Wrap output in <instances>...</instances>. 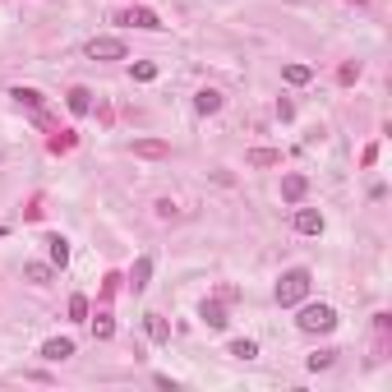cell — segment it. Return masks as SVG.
Here are the masks:
<instances>
[{"mask_svg":"<svg viewBox=\"0 0 392 392\" xmlns=\"http://www.w3.org/2000/svg\"><path fill=\"white\" fill-rule=\"evenodd\" d=\"M309 287H314V272L309 268H287L282 272V282H277V305H282V309L300 305L305 296H309Z\"/></svg>","mask_w":392,"mask_h":392,"instance_id":"cell-1","label":"cell"},{"mask_svg":"<svg viewBox=\"0 0 392 392\" xmlns=\"http://www.w3.org/2000/svg\"><path fill=\"white\" fill-rule=\"evenodd\" d=\"M296 328L309 332V337H318V332H332V328H337V309H332V305H305L300 318H296Z\"/></svg>","mask_w":392,"mask_h":392,"instance_id":"cell-2","label":"cell"},{"mask_svg":"<svg viewBox=\"0 0 392 392\" xmlns=\"http://www.w3.org/2000/svg\"><path fill=\"white\" fill-rule=\"evenodd\" d=\"M130 51H125L121 37H92L88 42V61H125Z\"/></svg>","mask_w":392,"mask_h":392,"instance_id":"cell-3","label":"cell"},{"mask_svg":"<svg viewBox=\"0 0 392 392\" xmlns=\"http://www.w3.org/2000/svg\"><path fill=\"white\" fill-rule=\"evenodd\" d=\"M70 355H74V342H70V337H51V342L42 347V360H51V364L70 360Z\"/></svg>","mask_w":392,"mask_h":392,"instance_id":"cell-4","label":"cell"},{"mask_svg":"<svg viewBox=\"0 0 392 392\" xmlns=\"http://www.w3.org/2000/svg\"><path fill=\"white\" fill-rule=\"evenodd\" d=\"M198 318H203L212 332L227 328V309H222V300H203V305H198Z\"/></svg>","mask_w":392,"mask_h":392,"instance_id":"cell-5","label":"cell"},{"mask_svg":"<svg viewBox=\"0 0 392 392\" xmlns=\"http://www.w3.org/2000/svg\"><path fill=\"white\" fill-rule=\"evenodd\" d=\"M194 111L198 116H217V111H222V92L217 88H198L194 92Z\"/></svg>","mask_w":392,"mask_h":392,"instance_id":"cell-6","label":"cell"},{"mask_svg":"<svg viewBox=\"0 0 392 392\" xmlns=\"http://www.w3.org/2000/svg\"><path fill=\"white\" fill-rule=\"evenodd\" d=\"M296 231H300V236H323V212L300 208L296 212Z\"/></svg>","mask_w":392,"mask_h":392,"instance_id":"cell-7","label":"cell"},{"mask_svg":"<svg viewBox=\"0 0 392 392\" xmlns=\"http://www.w3.org/2000/svg\"><path fill=\"white\" fill-rule=\"evenodd\" d=\"M116 23H134V28H162V19L152 14V10H125V14H116Z\"/></svg>","mask_w":392,"mask_h":392,"instance_id":"cell-8","label":"cell"},{"mask_svg":"<svg viewBox=\"0 0 392 392\" xmlns=\"http://www.w3.org/2000/svg\"><path fill=\"white\" fill-rule=\"evenodd\" d=\"M46 254H51V268H65L70 263V240L65 236H46Z\"/></svg>","mask_w":392,"mask_h":392,"instance_id":"cell-9","label":"cell"},{"mask_svg":"<svg viewBox=\"0 0 392 392\" xmlns=\"http://www.w3.org/2000/svg\"><path fill=\"white\" fill-rule=\"evenodd\" d=\"M305 189H309V180H305V176H296V171H291L287 180H282V198H287V203H300Z\"/></svg>","mask_w":392,"mask_h":392,"instance_id":"cell-10","label":"cell"},{"mask_svg":"<svg viewBox=\"0 0 392 392\" xmlns=\"http://www.w3.org/2000/svg\"><path fill=\"white\" fill-rule=\"evenodd\" d=\"M148 277H152V258L143 254L134 263V272H130V287H134V291H148Z\"/></svg>","mask_w":392,"mask_h":392,"instance_id":"cell-11","label":"cell"},{"mask_svg":"<svg viewBox=\"0 0 392 392\" xmlns=\"http://www.w3.org/2000/svg\"><path fill=\"white\" fill-rule=\"evenodd\" d=\"M65 102H70V111H74V116H88V111H92V92H88V88H70V97H65Z\"/></svg>","mask_w":392,"mask_h":392,"instance_id":"cell-12","label":"cell"},{"mask_svg":"<svg viewBox=\"0 0 392 392\" xmlns=\"http://www.w3.org/2000/svg\"><path fill=\"white\" fill-rule=\"evenodd\" d=\"M245 162H249V166H282V152H277V148H249Z\"/></svg>","mask_w":392,"mask_h":392,"instance_id":"cell-13","label":"cell"},{"mask_svg":"<svg viewBox=\"0 0 392 392\" xmlns=\"http://www.w3.org/2000/svg\"><path fill=\"white\" fill-rule=\"evenodd\" d=\"M10 97H14L19 106H28V111H42V92L37 88H10Z\"/></svg>","mask_w":392,"mask_h":392,"instance_id":"cell-14","label":"cell"},{"mask_svg":"<svg viewBox=\"0 0 392 392\" xmlns=\"http://www.w3.org/2000/svg\"><path fill=\"white\" fill-rule=\"evenodd\" d=\"M23 277H28L32 287H46L51 282V263H23Z\"/></svg>","mask_w":392,"mask_h":392,"instance_id":"cell-15","label":"cell"},{"mask_svg":"<svg viewBox=\"0 0 392 392\" xmlns=\"http://www.w3.org/2000/svg\"><path fill=\"white\" fill-rule=\"evenodd\" d=\"M92 337H97V342H111V337H116V323H111V314H106V309L92 318Z\"/></svg>","mask_w":392,"mask_h":392,"instance_id":"cell-16","label":"cell"},{"mask_svg":"<svg viewBox=\"0 0 392 392\" xmlns=\"http://www.w3.org/2000/svg\"><path fill=\"white\" fill-rule=\"evenodd\" d=\"M282 79L300 88V83H309V79H314V70H309V65H287V70H282Z\"/></svg>","mask_w":392,"mask_h":392,"instance_id":"cell-17","label":"cell"},{"mask_svg":"<svg viewBox=\"0 0 392 392\" xmlns=\"http://www.w3.org/2000/svg\"><path fill=\"white\" fill-rule=\"evenodd\" d=\"M148 337L152 342H171V328H166L162 314H148Z\"/></svg>","mask_w":392,"mask_h":392,"instance_id":"cell-18","label":"cell"},{"mask_svg":"<svg viewBox=\"0 0 392 392\" xmlns=\"http://www.w3.org/2000/svg\"><path fill=\"white\" fill-rule=\"evenodd\" d=\"M134 152L138 157H166V143H157V138H138Z\"/></svg>","mask_w":392,"mask_h":392,"instance_id":"cell-19","label":"cell"},{"mask_svg":"<svg viewBox=\"0 0 392 392\" xmlns=\"http://www.w3.org/2000/svg\"><path fill=\"white\" fill-rule=\"evenodd\" d=\"M231 355H236V360H254L258 342H245V337H240V342H231Z\"/></svg>","mask_w":392,"mask_h":392,"instance_id":"cell-20","label":"cell"},{"mask_svg":"<svg viewBox=\"0 0 392 392\" xmlns=\"http://www.w3.org/2000/svg\"><path fill=\"white\" fill-rule=\"evenodd\" d=\"M332 360H337V351H318V355H309V360H305V364H309V369H314V374H318V369H328Z\"/></svg>","mask_w":392,"mask_h":392,"instance_id":"cell-21","label":"cell"},{"mask_svg":"<svg viewBox=\"0 0 392 392\" xmlns=\"http://www.w3.org/2000/svg\"><path fill=\"white\" fill-rule=\"evenodd\" d=\"M70 318H74V323L88 318V300H83V296H70Z\"/></svg>","mask_w":392,"mask_h":392,"instance_id":"cell-22","label":"cell"},{"mask_svg":"<svg viewBox=\"0 0 392 392\" xmlns=\"http://www.w3.org/2000/svg\"><path fill=\"white\" fill-rule=\"evenodd\" d=\"M134 79H138V83H152V79H157V65H152V61H138L134 65Z\"/></svg>","mask_w":392,"mask_h":392,"instance_id":"cell-23","label":"cell"},{"mask_svg":"<svg viewBox=\"0 0 392 392\" xmlns=\"http://www.w3.org/2000/svg\"><path fill=\"white\" fill-rule=\"evenodd\" d=\"M337 79H342V83H355V79H360V65H342V70H337Z\"/></svg>","mask_w":392,"mask_h":392,"instance_id":"cell-24","label":"cell"},{"mask_svg":"<svg viewBox=\"0 0 392 392\" xmlns=\"http://www.w3.org/2000/svg\"><path fill=\"white\" fill-rule=\"evenodd\" d=\"M157 217H162V222L166 217H176V203H171V198H157Z\"/></svg>","mask_w":392,"mask_h":392,"instance_id":"cell-25","label":"cell"},{"mask_svg":"<svg viewBox=\"0 0 392 392\" xmlns=\"http://www.w3.org/2000/svg\"><path fill=\"white\" fill-rule=\"evenodd\" d=\"M5 236H10V231H5V227H0V240H5Z\"/></svg>","mask_w":392,"mask_h":392,"instance_id":"cell-26","label":"cell"}]
</instances>
